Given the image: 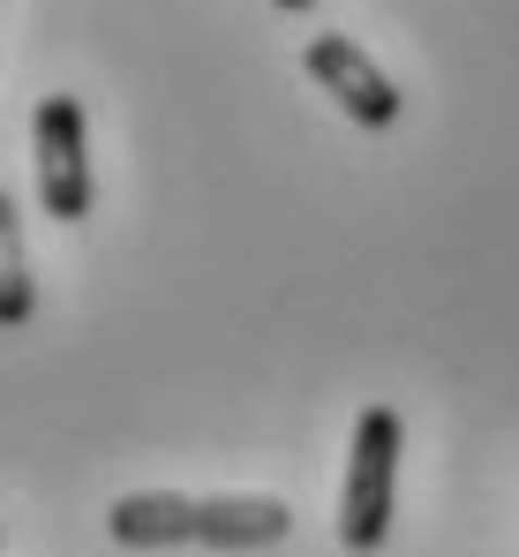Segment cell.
<instances>
[{"label": "cell", "instance_id": "277c9868", "mask_svg": "<svg viewBox=\"0 0 519 557\" xmlns=\"http://www.w3.org/2000/svg\"><path fill=\"white\" fill-rule=\"evenodd\" d=\"M301 69H309V84H324V91L339 98V113H354L361 128H392L399 121V84L354 46L339 30H324V38H309V53H301Z\"/></svg>", "mask_w": 519, "mask_h": 557}, {"label": "cell", "instance_id": "6da1fadb", "mask_svg": "<svg viewBox=\"0 0 519 557\" xmlns=\"http://www.w3.org/2000/svg\"><path fill=\"white\" fill-rule=\"evenodd\" d=\"M106 535L121 550H173V543H203V550H279L294 535V512L279 497H181V490H136L113 497Z\"/></svg>", "mask_w": 519, "mask_h": 557}, {"label": "cell", "instance_id": "5b68a950", "mask_svg": "<svg viewBox=\"0 0 519 557\" xmlns=\"http://www.w3.org/2000/svg\"><path fill=\"white\" fill-rule=\"evenodd\" d=\"M38 317V278L23 257V219H15V196L0 188V332H23Z\"/></svg>", "mask_w": 519, "mask_h": 557}, {"label": "cell", "instance_id": "7a4b0ae2", "mask_svg": "<svg viewBox=\"0 0 519 557\" xmlns=\"http://www.w3.org/2000/svg\"><path fill=\"white\" fill-rule=\"evenodd\" d=\"M399 414L392 407H361L354 422V453H346V490H339V543L354 557H376L392 535V490H399Z\"/></svg>", "mask_w": 519, "mask_h": 557}, {"label": "cell", "instance_id": "8992f818", "mask_svg": "<svg viewBox=\"0 0 519 557\" xmlns=\"http://www.w3.org/2000/svg\"><path fill=\"white\" fill-rule=\"evenodd\" d=\"M271 8H279V15H309L317 0H271Z\"/></svg>", "mask_w": 519, "mask_h": 557}, {"label": "cell", "instance_id": "3957f363", "mask_svg": "<svg viewBox=\"0 0 519 557\" xmlns=\"http://www.w3.org/2000/svg\"><path fill=\"white\" fill-rule=\"evenodd\" d=\"M30 159H38V211L53 226H84L98 182H90V144H84V106L69 91H46L30 113Z\"/></svg>", "mask_w": 519, "mask_h": 557}]
</instances>
